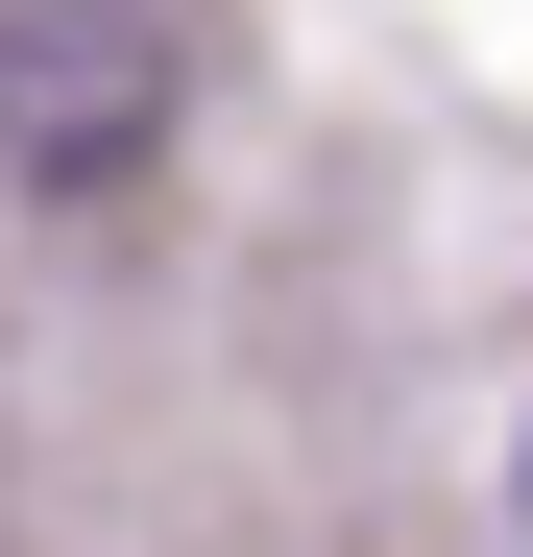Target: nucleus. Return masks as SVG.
Wrapping results in <instances>:
<instances>
[{
    "mask_svg": "<svg viewBox=\"0 0 533 557\" xmlns=\"http://www.w3.org/2000/svg\"><path fill=\"white\" fill-rule=\"evenodd\" d=\"M170 146V25L146 0H0V195H122Z\"/></svg>",
    "mask_w": 533,
    "mask_h": 557,
    "instance_id": "obj_1",
    "label": "nucleus"
},
{
    "mask_svg": "<svg viewBox=\"0 0 533 557\" xmlns=\"http://www.w3.org/2000/svg\"><path fill=\"white\" fill-rule=\"evenodd\" d=\"M509 533H533V436H509Z\"/></svg>",
    "mask_w": 533,
    "mask_h": 557,
    "instance_id": "obj_2",
    "label": "nucleus"
}]
</instances>
